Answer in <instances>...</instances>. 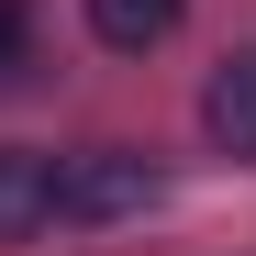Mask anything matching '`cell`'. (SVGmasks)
I'll return each instance as SVG.
<instances>
[{
  "label": "cell",
  "mask_w": 256,
  "mask_h": 256,
  "mask_svg": "<svg viewBox=\"0 0 256 256\" xmlns=\"http://www.w3.org/2000/svg\"><path fill=\"white\" fill-rule=\"evenodd\" d=\"M156 156L134 145H78L56 156V223H134V212H156Z\"/></svg>",
  "instance_id": "6da1fadb"
},
{
  "label": "cell",
  "mask_w": 256,
  "mask_h": 256,
  "mask_svg": "<svg viewBox=\"0 0 256 256\" xmlns=\"http://www.w3.org/2000/svg\"><path fill=\"white\" fill-rule=\"evenodd\" d=\"M200 134L223 145V156H256V45H234L223 67H212V90H200Z\"/></svg>",
  "instance_id": "7a4b0ae2"
},
{
  "label": "cell",
  "mask_w": 256,
  "mask_h": 256,
  "mask_svg": "<svg viewBox=\"0 0 256 256\" xmlns=\"http://www.w3.org/2000/svg\"><path fill=\"white\" fill-rule=\"evenodd\" d=\"M45 223H56V156L0 145V245H22V234H45Z\"/></svg>",
  "instance_id": "3957f363"
},
{
  "label": "cell",
  "mask_w": 256,
  "mask_h": 256,
  "mask_svg": "<svg viewBox=\"0 0 256 256\" xmlns=\"http://www.w3.org/2000/svg\"><path fill=\"white\" fill-rule=\"evenodd\" d=\"M178 12H190V0H90V34H100V45H122V56H145V45L178 34Z\"/></svg>",
  "instance_id": "277c9868"
}]
</instances>
